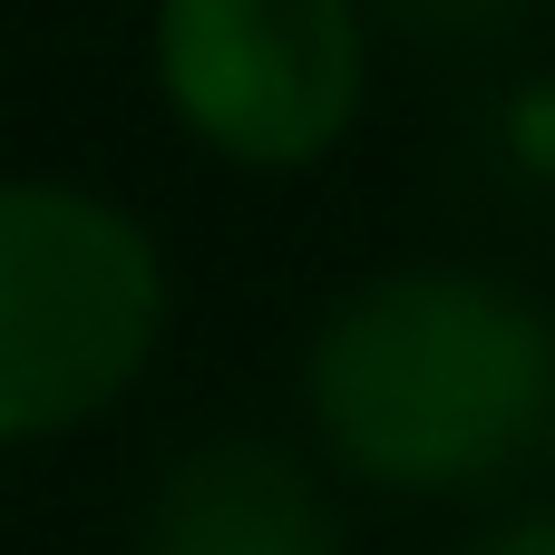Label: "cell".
<instances>
[{"mask_svg":"<svg viewBox=\"0 0 555 555\" xmlns=\"http://www.w3.org/2000/svg\"><path fill=\"white\" fill-rule=\"evenodd\" d=\"M312 429L322 449L400 498H449L517 468L555 420V322L459 263H410L361 283L312 361Z\"/></svg>","mask_w":555,"mask_h":555,"instance_id":"obj_1","label":"cell"},{"mask_svg":"<svg viewBox=\"0 0 555 555\" xmlns=\"http://www.w3.org/2000/svg\"><path fill=\"white\" fill-rule=\"evenodd\" d=\"M156 78L234 166H312L361 117L371 39L351 0H156Z\"/></svg>","mask_w":555,"mask_h":555,"instance_id":"obj_3","label":"cell"},{"mask_svg":"<svg viewBox=\"0 0 555 555\" xmlns=\"http://www.w3.org/2000/svg\"><path fill=\"white\" fill-rule=\"evenodd\" d=\"M537 449H546V468H555V420H546V439H537Z\"/></svg>","mask_w":555,"mask_h":555,"instance_id":"obj_6","label":"cell"},{"mask_svg":"<svg viewBox=\"0 0 555 555\" xmlns=\"http://www.w3.org/2000/svg\"><path fill=\"white\" fill-rule=\"evenodd\" d=\"M468 555H555V507H527V517H507V527H488Z\"/></svg>","mask_w":555,"mask_h":555,"instance_id":"obj_5","label":"cell"},{"mask_svg":"<svg viewBox=\"0 0 555 555\" xmlns=\"http://www.w3.org/2000/svg\"><path fill=\"white\" fill-rule=\"evenodd\" d=\"M166 332L137 215L78 185H0V439H59L127 400Z\"/></svg>","mask_w":555,"mask_h":555,"instance_id":"obj_2","label":"cell"},{"mask_svg":"<svg viewBox=\"0 0 555 555\" xmlns=\"http://www.w3.org/2000/svg\"><path fill=\"white\" fill-rule=\"evenodd\" d=\"M137 555H341V517L293 449L205 439L146 498Z\"/></svg>","mask_w":555,"mask_h":555,"instance_id":"obj_4","label":"cell"}]
</instances>
